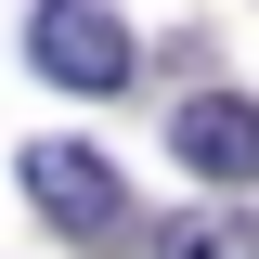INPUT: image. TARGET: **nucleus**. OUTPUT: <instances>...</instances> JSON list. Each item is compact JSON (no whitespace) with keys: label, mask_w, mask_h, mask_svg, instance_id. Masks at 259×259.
<instances>
[{"label":"nucleus","mask_w":259,"mask_h":259,"mask_svg":"<svg viewBox=\"0 0 259 259\" xmlns=\"http://www.w3.org/2000/svg\"><path fill=\"white\" fill-rule=\"evenodd\" d=\"M26 52H39V78H65V91H130V26L104 0H39Z\"/></svg>","instance_id":"nucleus-1"},{"label":"nucleus","mask_w":259,"mask_h":259,"mask_svg":"<svg viewBox=\"0 0 259 259\" xmlns=\"http://www.w3.org/2000/svg\"><path fill=\"white\" fill-rule=\"evenodd\" d=\"M26 194H39V221L78 233V246L130 233V194H117V168H104L91 143H26Z\"/></svg>","instance_id":"nucleus-2"},{"label":"nucleus","mask_w":259,"mask_h":259,"mask_svg":"<svg viewBox=\"0 0 259 259\" xmlns=\"http://www.w3.org/2000/svg\"><path fill=\"white\" fill-rule=\"evenodd\" d=\"M168 156H182L194 182H259V104H233V91H194L182 117H168Z\"/></svg>","instance_id":"nucleus-3"},{"label":"nucleus","mask_w":259,"mask_h":259,"mask_svg":"<svg viewBox=\"0 0 259 259\" xmlns=\"http://www.w3.org/2000/svg\"><path fill=\"white\" fill-rule=\"evenodd\" d=\"M156 259H259V221L246 207H194V221H168Z\"/></svg>","instance_id":"nucleus-4"}]
</instances>
